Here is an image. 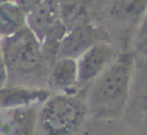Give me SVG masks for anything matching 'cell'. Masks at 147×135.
<instances>
[{
    "instance_id": "4fadbf2b",
    "label": "cell",
    "mask_w": 147,
    "mask_h": 135,
    "mask_svg": "<svg viewBox=\"0 0 147 135\" xmlns=\"http://www.w3.org/2000/svg\"><path fill=\"white\" fill-rule=\"evenodd\" d=\"M26 13L14 1L0 4V39L11 36L26 28Z\"/></svg>"
},
{
    "instance_id": "7c38bea8",
    "label": "cell",
    "mask_w": 147,
    "mask_h": 135,
    "mask_svg": "<svg viewBox=\"0 0 147 135\" xmlns=\"http://www.w3.org/2000/svg\"><path fill=\"white\" fill-rule=\"evenodd\" d=\"M91 0H59L60 21L67 30L76 26L87 24L90 21Z\"/></svg>"
},
{
    "instance_id": "2e32d148",
    "label": "cell",
    "mask_w": 147,
    "mask_h": 135,
    "mask_svg": "<svg viewBox=\"0 0 147 135\" xmlns=\"http://www.w3.org/2000/svg\"><path fill=\"white\" fill-rule=\"evenodd\" d=\"M7 83H8V70H7L5 61H4L1 47H0V88H3Z\"/></svg>"
},
{
    "instance_id": "9a60e30c",
    "label": "cell",
    "mask_w": 147,
    "mask_h": 135,
    "mask_svg": "<svg viewBox=\"0 0 147 135\" xmlns=\"http://www.w3.org/2000/svg\"><path fill=\"white\" fill-rule=\"evenodd\" d=\"M147 46V11L144 16L142 17L136 33V48L137 51L142 50Z\"/></svg>"
},
{
    "instance_id": "d6986e66",
    "label": "cell",
    "mask_w": 147,
    "mask_h": 135,
    "mask_svg": "<svg viewBox=\"0 0 147 135\" xmlns=\"http://www.w3.org/2000/svg\"><path fill=\"white\" fill-rule=\"evenodd\" d=\"M116 135H136V134H131V132H126V131H122V132H119Z\"/></svg>"
},
{
    "instance_id": "52a82bcc",
    "label": "cell",
    "mask_w": 147,
    "mask_h": 135,
    "mask_svg": "<svg viewBox=\"0 0 147 135\" xmlns=\"http://www.w3.org/2000/svg\"><path fill=\"white\" fill-rule=\"evenodd\" d=\"M38 108L0 109V135H35Z\"/></svg>"
},
{
    "instance_id": "3957f363",
    "label": "cell",
    "mask_w": 147,
    "mask_h": 135,
    "mask_svg": "<svg viewBox=\"0 0 147 135\" xmlns=\"http://www.w3.org/2000/svg\"><path fill=\"white\" fill-rule=\"evenodd\" d=\"M89 114L86 97L76 94L51 95L38 108L36 127L45 135H77Z\"/></svg>"
},
{
    "instance_id": "ba28073f",
    "label": "cell",
    "mask_w": 147,
    "mask_h": 135,
    "mask_svg": "<svg viewBox=\"0 0 147 135\" xmlns=\"http://www.w3.org/2000/svg\"><path fill=\"white\" fill-rule=\"evenodd\" d=\"M50 96L51 92L47 88L5 85L0 88V109L40 107Z\"/></svg>"
},
{
    "instance_id": "7a4b0ae2",
    "label": "cell",
    "mask_w": 147,
    "mask_h": 135,
    "mask_svg": "<svg viewBox=\"0 0 147 135\" xmlns=\"http://www.w3.org/2000/svg\"><path fill=\"white\" fill-rule=\"evenodd\" d=\"M0 47L8 70L7 85L46 88L48 85V69L39 39L28 28L0 39Z\"/></svg>"
},
{
    "instance_id": "9c48e42d",
    "label": "cell",
    "mask_w": 147,
    "mask_h": 135,
    "mask_svg": "<svg viewBox=\"0 0 147 135\" xmlns=\"http://www.w3.org/2000/svg\"><path fill=\"white\" fill-rule=\"evenodd\" d=\"M59 21V0H42L26 13V28L39 39V42Z\"/></svg>"
},
{
    "instance_id": "8992f818",
    "label": "cell",
    "mask_w": 147,
    "mask_h": 135,
    "mask_svg": "<svg viewBox=\"0 0 147 135\" xmlns=\"http://www.w3.org/2000/svg\"><path fill=\"white\" fill-rule=\"evenodd\" d=\"M133 113L138 121L147 124V58L141 55L134 60L130 95L125 113Z\"/></svg>"
},
{
    "instance_id": "ac0fdd59",
    "label": "cell",
    "mask_w": 147,
    "mask_h": 135,
    "mask_svg": "<svg viewBox=\"0 0 147 135\" xmlns=\"http://www.w3.org/2000/svg\"><path fill=\"white\" fill-rule=\"evenodd\" d=\"M138 53L142 56V57L147 58V46H146V47H143L142 50H139V51H138Z\"/></svg>"
},
{
    "instance_id": "5b68a950",
    "label": "cell",
    "mask_w": 147,
    "mask_h": 135,
    "mask_svg": "<svg viewBox=\"0 0 147 135\" xmlns=\"http://www.w3.org/2000/svg\"><path fill=\"white\" fill-rule=\"evenodd\" d=\"M108 35L102 28L95 26L92 22L69 29L63 38L57 52V58L77 60L82 53L100 42H107Z\"/></svg>"
},
{
    "instance_id": "277c9868",
    "label": "cell",
    "mask_w": 147,
    "mask_h": 135,
    "mask_svg": "<svg viewBox=\"0 0 147 135\" xmlns=\"http://www.w3.org/2000/svg\"><path fill=\"white\" fill-rule=\"evenodd\" d=\"M119 55L117 50L108 42H100L89 48L76 60L78 69V86L87 87L116 60Z\"/></svg>"
},
{
    "instance_id": "30bf717a",
    "label": "cell",
    "mask_w": 147,
    "mask_h": 135,
    "mask_svg": "<svg viewBox=\"0 0 147 135\" xmlns=\"http://www.w3.org/2000/svg\"><path fill=\"white\" fill-rule=\"evenodd\" d=\"M48 86L57 94H76L80 87L77 61L56 58L48 69Z\"/></svg>"
},
{
    "instance_id": "ffe728a7",
    "label": "cell",
    "mask_w": 147,
    "mask_h": 135,
    "mask_svg": "<svg viewBox=\"0 0 147 135\" xmlns=\"http://www.w3.org/2000/svg\"><path fill=\"white\" fill-rule=\"evenodd\" d=\"M5 1H12V0H0V4H3V3H5Z\"/></svg>"
},
{
    "instance_id": "8fae6325",
    "label": "cell",
    "mask_w": 147,
    "mask_h": 135,
    "mask_svg": "<svg viewBox=\"0 0 147 135\" xmlns=\"http://www.w3.org/2000/svg\"><path fill=\"white\" fill-rule=\"evenodd\" d=\"M146 11L147 0H113L109 7V14L113 19L137 28Z\"/></svg>"
},
{
    "instance_id": "5bb4252c",
    "label": "cell",
    "mask_w": 147,
    "mask_h": 135,
    "mask_svg": "<svg viewBox=\"0 0 147 135\" xmlns=\"http://www.w3.org/2000/svg\"><path fill=\"white\" fill-rule=\"evenodd\" d=\"M67 28L61 21H59L50 31L45 35V38L40 40L42 46V53L45 57L46 62L51 66V64L57 58V52L60 48V44L63 38L67 34Z\"/></svg>"
},
{
    "instance_id": "6da1fadb",
    "label": "cell",
    "mask_w": 147,
    "mask_h": 135,
    "mask_svg": "<svg viewBox=\"0 0 147 135\" xmlns=\"http://www.w3.org/2000/svg\"><path fill=\"white\" fill-rule=\"evenodd\" d=\"M136 55L120 53L100 75L87 86L89 113L96 118L116 120L125 113L130 95Z\"/></svg>"
},
{
    "instance_id": "e0dca14e",
    "label": "cell",
    "mask_w": 147,
    "mask_h": 135,
    "mask_svg": "<svg viewBox=\"0 0 147 135\" xmlns=\"http://www.w3.org/2000/svg\"><path fill=\"white\" fill-rule=\"evenodd\" d=\"M12 1H14L17 5H20L21 8L24 9V11L29 12L31 8H34L36 4L40 3L42 0H12Z\"/></svg>"
}]
</instances>
